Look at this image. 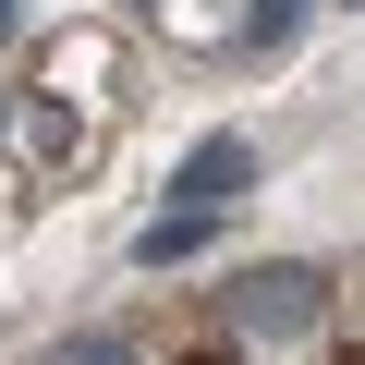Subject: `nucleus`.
I'll list each match as a JSON object with an SVG mask.
<instances>
[{
    "instance_id": "1",
    "label": "nucleus",
    "mask_w": 365,
    "mask_h": 365,
    "mask_svg": "<svg viewBox=\"0 0 365 365\" xmlns=\"http://www.w3.org/2000/svg\"><path fill=\"white\" fill-rule=\"evenodd\" d=\"M317 317H329V280H317V268H292V256L232 280V329H244V341H304Z\"/></svg>"
},
{
    "instance_id": "2",
    "label": "nucleus",
    "mask_w": 365,
    "mask_h": 365,
    "mask_svg": "<svg viewBox=\"0 0 365 365\" xmlns=\"http://www.w3.org/2000/svg\"><path fill=\"white\" fill-rule=\"evenodd\" d=\"M244 182H256V146H244V134H207L195 158L170 170V207H195V220H220V207L244 195Z\"/></svg>"
},
{
    "instance_id": "3",
    "label": "nucleus",
    "mask_w": 365,
    "mask_h": 365,
    "mask_svg": "<svg viewBox=\"0 0 365 365\" xmlns=\"http://www.w3.org/2000/svg\"><path fill=\"white\" fill-rule=\"evenodd\" d=\"M207 232H220V220H195V207H158V220L134 232V256H146V268H182V256H195Z\"/></svg>"
},
{
    "instance_id": "4",
    "label": "nucleus",
    "mask_w": 365,
    "mask_h": 365,
    "mask_svg": "<svg viewBox=\"0 0 365 365\" xmlns=\"http://www.w3.org/2000/svg\"><path fill=\"white\" fill-rule=\"evenodd\" d=\"M49 365H134V341L122 329H73V341H49Z\"/></svg>"
},
{
    "instance_id": "5",
    "label": "nucleus",
    "mask_w": 365,
    "mask_h": 365,
    "mask_svg": "<svg viewBox=\"0 0 365 365\" xmlns=\"http://www.w3.org/2000/svg\"><path fill=\"white\" fill-rule=\"evenodd\" d=\"M244 37H256V49H292V37H304V0H256Z\"/></svg>"
},
{
    "instance_id": "6",
    "label": "nucleus",
    "mask_w": 365,
    "mask_h": 365,
    "mask_svg": "<svg viewBox=\"0 0 365 365\" xmlns=\"http://www.w3.org/2000/svg\"><path fill=\"white\" fill-rule=\"evenodd\" d=\"M13 13H25V0H0V37H13Z\"/></svg>"
},
{
    "instance_id": "7",
    "label": "nucleus",
    "mask_w": 365,
    "mask_h": 365,
    "mask_svg": "<svg viewBox=\"0 0 365 365\" xmlns=\"http://www.w3.org/2000/svg\"><path fill=\"white\" fill-rule=\"evenodd\" d=\"M0 122H13V110H0Z\"/></svg>"
}]
</instances>
